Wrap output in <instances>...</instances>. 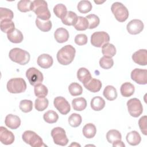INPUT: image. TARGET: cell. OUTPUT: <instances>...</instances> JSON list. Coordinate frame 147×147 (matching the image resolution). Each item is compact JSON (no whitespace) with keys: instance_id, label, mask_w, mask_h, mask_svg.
I'll return each instance as SVG.
<instances>
[{"instance_id":"13","label":"cell","mask_w":147,"mask_h":147,"mask_svg":"<svg viewBox=\"0 0 147 147\" xmlns=\"http://www.w3.org/2000/svg\"><path fill=\"white\" fill-rule=\"evenodd\" d=\"M144 23L142 21L138 19H134L127 24L126 29L129 33L134 35L141 32L144 29Z\"/></svg>"},{"instance_id":"46","label":"cell","mask_w":147,"mask_h":147,"mask_svg":"<svg viewBox=\"0 0 147 147\" xmlns=\"http://www.w3.org/2000/svg\"><path fill=\"white\" fill-rule=\"evenodd\" d=\"M87 37L84 34H77L75 37V42L78 45H84L87 42Z\"/></svg>"},{"instance_id":"37","label":"cell","mask_w":147,"mask_h":147,"mask_svg":"<svg viewBox=\"0 0 147 147\" xmlns=\"http://www.w3.org/2000/svg\"><path fill=\"white\" fill-rule=\"evenodd\" d=\"M34 91L35 95L38 98H44L48 95V93L47 87L41 83L34 86Z\"/></svg>"},{"instance_id":"39","label":"cell","mask_w":147,"mask_h":147,"mask_svg":"<svg viewBox=\"0 0 147 147\" xmlns=\"http://www.w3.org/2000/svg\"><path fill=\"white\" fill-rule=\"evenodd\" d=\"M53 12L58 18L61 19L67 13V9L64 5L59 3L55 5L53 7Z\"/></svg>"},{"instance_id":"7","label":"cell","mask_w":147,"mask_h":147,"mask_svg":"<svg viewBox=\"0 0 147 147\" xmlns=\"http://www.w3.org/2000/svg\"><path fill=\"white\" fill-rule=\"evenodd\" d=\"M51 136L55 144L60 146H65L68 142L65 131L60 127H56L51 131Z\"/></svg>"},{"instance_id":"43","label":"cell","mask_w":147,"mask_h":147,"mask_svg":"<svg viewBox=\"0 0 147 147\" xmlns=\"http://www.w3.org/2000/svg\"><path fill=\"white\" fill-rule=\"evenodd\" d=\"M0 21L3 20H12L14 17L13 12L7 8L0 7Z\"/></svg>"},{"instance_id":"21","label":"cell","mask_w":147,"mask_h":147,"mask_svg":"<svg viewBox=\"0 0 147 147\" xmlns=\"http://www.w3.org/2000/svg\"><path fill=\"white\" fill-rule=\"evenodd\" d=\"M8 40L13 43H21L24 39V36L22 32L17 29H15L10 33L7 34Z\"/></svg>"},{"instance_id":"5","label":"cell","mask_w":147,"mask_h":147,"mask_svg":"<svg viewBox=\"0 0 147 147\" xmlns=\"http://www.w3.org/2000/svg\"><path fill=\"white\" fill-rule=\"evenodd\" d=\"M111 10L115 19L120 22H125L129 17V13L127 9L121 2L113 3L111 7Z\"/></svg>"},{"instance_id":"16","label":"cell","mask_w":147,"mask_h":147,"mask_svg":"<svg viewBox=\"0 0 147 147\" xmlns=\"http://www.w3.org/2000/svg\"><path fill=\"white\" fill-rule=\"evenodd\" d=\"M37 64L44 69H47L50 68L53 63L52 57L46 53L40 55L37 58Z\"/></svg>"},{"instance_id":"20","label":"cell","mask_w":147,"mask_h":147,"mask_svg":"<svg viewBox=\"0 0 147 147\" xmlns=\"http://www.w3.org/2000/svg\"><path fill=\"white\" fill-rule=\"evenodd\" d=\"M78 16L77 14L72 11H68L64 16V17L61 18V22L64 25L68 26H74L78 21Z\"/></svg>"},{"instance_id":"27","label":"cell","mask_w":147,"mask_h":147,"mask_svg":"<svg viewBox=\"0 0 147 147\" xmlns=\"http://www.w3.org/2000/svg\"><path fill=\"white\" fill-rule=\"evenodd\" d=\"M103 96L108 100H114L117 98V92L116 88L113 86L108 85L107 86L103 92Z\"/></svg>"},{"instance_id":"36","label":"cell","mask_w":147,"mask_h":147,"mask_svg":"<svg viewBox=\"0 0 147 147\" xmlns=\"http://www.w3.org/2000/svg\"><path fill=\"white\" fill-rule=\"evenodd\" d=\"M49 101L46 98H38L35 100V109L38 111H42L45 110L48 106Z\"/></svg>"},{"instance_id":"45","label":"cell","mask_w":147,"mask_h":147,"mask_svg":"<svg viewBox=\"0 0 147 147\" xmlns=\"http://www.w3.org/2000/svg\"><path fill=\"white\" fill-rule=\"evenodd\" d=\"M114 65V61L112 59V58L107 57L105 56H103L100 58L99 60V65L101 68L108 69L111 68Z\"/></svg>"},{"instance_id":"30","label":"cell","mask_w":147,"mask_h":147,"mask_svg":"<svg viewBox=\"0 0 147 147\" xmlns=\"http://www.w3.org/2000/svg\"><path fill=\"white\" fill-rule=\"evenodd\" d=\"M106 139L109 143L113 144L117 141L121 140L122 136L118 130L112 129L109 130L107 133Z\"/></svg>"},{"instance_id":"44","label":"cell","mask_w":147,"mask_h":147,"mask_svg":"<svg viewBox=\"0 0 147 147\" xmlns=\"http://www.w3.org/2000/svg\"><path fill=\"white\" fill-rule=\"evenodd\" d=\"M19 107L20 110L24 113H29L32 110L33 103L30 100L24 99L21 100Z\"/></svg>"},{"instance_id":"10","label":"cell","mask_w":147,"mask_h":147,"mask_svg":"<svg viewBox=\"0 0 147 147\" xmlns=\"http://www.w3.org/2000/svg\"><path fill=\"white\" fill-rule=\"evenodd\" d=\"M26 76L29 83L33 86L41 83L44 79L42 74L34 67H30L27 69Z\"/></svg>"},{"instance_id":"40","label":"cell","mask_w":147,"mask_h":147,"mask_svg":"<svg viewBox=\"0 0 147 147\" xmlns=\"http://www.w3.org/2000/svg\"><path fill=\"white\" fill-rule=\"evenodd\" d=\"M82 121V117L79 114L73 113L68 118L69 125L73 127H78L81 124Z\"/></svg>"},{"instance_id":"8","label":"cell","mask_w":147,"mask_h":147,"mask_svg":"<svg viewBox=\"0 0 147 147\" xmlns=\"http://www.w3.org/2000/svg\"><path fill=\"white\" fill-rule=\"evenodd\" d=\"M110 36L105 32H96L91 36V44L95 47L101 48L105 44L109 43Z\"/></svg>"},{"instance_id":"48","label":"cell","mask_w":147,"mask_h":147,"mask_svg":"<svg viewBox=\"0 0 147 147\" xmlns=\"http://www.w3.org/2000/svg\"><path fill=\"white\" fill-rule=\"evenodd\" d=\"M113 147H115V146L125 147V145L124 144V143L121 140H119V141H117L113 143Z\"/></svg>"},{"instance_id":"14","label":"cell","mask_w":147,"mask_h":147,"mask_svg":"<svg viewBox=\"0 0 147 147\" xmlns=\"http://www.w3.org/2000/svg\"><path fill=\"white\" fill-rule=\"evenodd\" d=\"M0 141L4 145H10L14 141L13 133L3 126L0 127Z\"/></svg>"},{"instance_id":"33","label":"cell","mask_w":147,"mask_h":147,"mask_svg":"<svg viewBox=\"0 0 147 147\" xmlns=\"http://www.w3.org/2000/svg\"><path fill=\"white\" fill-rule=\"evenodd\" d=\"M0 28L2 32L7 34L16 29L14 23L12 20H3L1 21Z\"/></svg>"},{"instance_id":"18","label":"cell","mask_w":147,"mask_h":147,"mask_svg":"<svg viewBox=\"0 0 147 147\" xmlns=\"http://www.w3.org/2000/svg\"><path fill=\"white\" fill-rule=\"evenodd\" d=\"M83 84L87 90L92 92H97L99 91L102 86L101 81L94 78H91L88 82Z\"/></svg>"},{"instance_id":"2","label":"cell","mask_w":147,"mask_h":147,"mask_svg":"<svg viewBox=\"0 0 147 147\" xmlns=\"http://www.w3.org/2000/svg\"><path fill=\"white\" fill-rule=\"evenodd\" d=\"M31 10L33 11L37 18L41 20L48 21L51 18V13L47 2L44 0H34L31 5Z\"/></svg>"},{"instance_id":"34","label":"cell","mask_w":147,"mask_h":147,"mask_svg":"<svg viewBox=\"0 0 147 147\" xmlns=\"http://www.w3.org/2000/svg\"><path fill=\"white\" fill-rule=\"evenodd\" d=\"M44 120L48 123H54L59 119V115L56 112L53 110H48L44 114Z\"/></svg>"},{"instance_id":"32","label":"cell","mask_w":147,"mask_h":147,"mask_svg":"<svg viewBox=\"0 0 147 147\" xmlns=\"http://www.w3.org/2000/svg\"><path fill=\"white\" fill-rule=\"evenodd\" d=\"M92 7V6L91 3L89 1L86 0L80 1L77 5L78 11L83 14H86L90 12L91 10Z\"/></svg>"},{"instance_id":"17","label":"cell","mask_w":147,"mask_h":147,"mask_svg":"<svg viewBox=\"0 0 147 147\" xmlns=\"http://www.w3.org/2000/svg\"><path fill=\"white\" fill-rule=\"evenodd\" d=\"M5 123L10 129H16L21 125V119L18 116L10 114L6 115L5 119Z\"/></svg>"},{"instance_id":"29","label":"cell","mask_w":147,"mask_h":147,"mask_svg":"<svg viewBox=\"0 0 147 147\" xmlns=\"http://www.w3.org/2000/svg\"><path fill=\"white\" fill-rule=\"evenodd\" d=\"M102 53L104 56L111 58L116 54V48L113 44L107 43L102 47Z\"/></svg>"},{"instance_id":"15","label":"cell","mask_w":147,"mask_h":147,"mask_svg":"<svg viewBox=\"0 0 147 147\" xmlns=\"http://www.w3.org/2000/svg\"><path fill=\"white\" fill-rule=\"evenodd\" d=\"M132 60L138 65H146L147 64L146 49H141L135 52L132 55Z\"/></svg>"},{"instance_id":"47","label":"cell","mask_w":147,"mask_h":147,"mask_svg":"<svg viewBox=\"0 0 147 147\" xmlns=\"http://www.w3.org/2000/svg\"><path fill=\"white\" fill-rule=\"evenodd\" d=\"M146 119H147L146 116L144 115V116H142V117H141L138 121V125H139L140 129L141 132L142 133V134L145 136L147 134Z\"/></svg>"},{"instance_id":"42","label":"cell","mask_w":147,"mask_h":147,"mask_svg":"<svg viewBox=\"0 0 147 147\" xmlns=\"http://www.w3.org/2000/svg\"><path fill=\"white\" fill-rule=\"evenodd\" d=\"M32 1L30 0H21L17 3V8L21 12H28L31 11V5Z\"/></svg>"},{"instance_id":"19","label":"cell","mask_w":147,"mask_h":147,"mask_svg":"<svg viewBox=\"0 0 147 147\" xmlns=\"http://www.w3.org/2000/svg\"><path fill=\"white\" fill-rule=\"evenodd\" d=\"M69 35L68 30L64 28L57 29L54 33V37L59 43H64L68 41Z\"/></svg>"},{"instance_id":"28","label":"cell","mask_w":147,"mask_h":147,"mask_svg":"<svg viewBox=\"0 0 147 147\" xmlns=\"http://www.w3.org/2000/svg\"><path fill=\"white\" fill-rule=\"evenodd\" d=\"M82 132L86 138L90 139L93 138L95 136L96 133V129L94 124L89 123L84 125L83 128Z\"/></svg>"},{"instance_id":"6","label":"cell","mask_w":147,"mask_h":147,"mask_svg":"<svg viewBox=\"0 0 147 147\" xmlns=\"http://www.w3.org/2000/svg\"><path fill=\"white\" fill-rule=\"evenodd\" d=\"M23 141L32 147H42L46 146L42 138L37 134L34 131L31 130H26L24 132L22 135Z\"/></svg>"},{"instance_id":"23","label":"cell","mask_w":147,"mask_h":147,"mask_svg":"<svg viewBox=\"0 0 147 147\" xmlns=\"http://www.w3.org/2000/svg\"><path fill=\"white\" fill-rule=\"evenodd\" d=\"M126 139L128 144L132 146L138 145L141 141V136L137 131H131L127 133Z\"/></svg>"},{"instance_id":"26","label":"cell","mask_w":147,"mask_h":147,"mask_svg":"<svg viewBox=\"0 0 147 147\" xmlns=\"http://www.w3.org/2000/svg\"><path fill=\"white\" fill-rule=\"evenodd\" d=\"M72 106L74 110L81 111L87 107V101L85 98L79 97L75 98L72 101Z\"/></svg>"},{"instance_id":"1","label":"cell","mask_w":147,"mask_h":147,"mask_svg":"<svg viewBox=\"0 0 147 147\" xmlns=\"http://www.w3.org/2000/svg\"><path fill=\"white\" fill-rule=\"evenodd\" d=\"M75 53L76 50L73 46L71 45H65L57 52V60L61 65H68L73 61Z\"/></svg>"},{"instance_id":"49","label":"cell","mask_w":147,"mask_h":147,"mask_svg":"<svg viewBox=\"0 0 147 147\" xmlns=\"http://www.w3.org/2000/svg\"><path fill=\"white\" fill-rule=\"evenodd\" d=\"M94 2L96 3V4H100V3H102L105 2V1H102V2H101V1H94Z\"/></svg>"},{"instance_id":"35","label":"cell","mask_w":147,"mask_h":147,"mask_svg":"<svg viewBox=\"0 0 147 147\" xmlns=\"http://www.w3.org/2000/svg\"><path fill=\"white\" fill-rule=\"evenodd\" d=\"M74 28L79 31L86 30L88 28V22L87 18L82 16H78L77 22L74 25Z\"/></svg>"},{"instance_id":"41","label":"cell","mask_w":147,"mask_h":147,"mask_svg":"<svg viewBox=\"0 0 147 147\" xmlns=\"http://www.w3.org/2000/svg\"><path fill=\"white\" fill-rule=\"evenodd\" d=\"M87 18L88 22V29H92L96 28L100 22V20L98 17L95 14H91L87 16L86 17Z\"/></svg>"},{"instance_id":"38","label":"cell","mask_w":147,"mask_h":147,"mask_svg":"<svg viewBox=\"0 0 147 147\" xmlns=\"http://www.w3.org/2000/svg\"><path fill=\"white\" fill-rule=\"evenodd\" d=\"M68 90L70 94L72 96H78L82 94L83 88L78 83L74 82L69 85Z\"/></svg>"},{"instance_id":"9","label":"cell","mask_w":147,"mask_h":147,"mask_svg":"<svg viewBox=\"0 0 147 147\" xmlns=\"http://www.w3.org/2000/svg\"><path fill=\"white\" fill-rule=\"evenodd\" d=\"M128 112L131 117L137 118L143 112V107L141 101L136 98H131L127 102Z\"/></svg>"},{"instance_id":"11","label":"cell","mask_w":147,"mask_h":147,"mask_svg":"<svg viewBox=\"0 0 147 147\" xmlns=\"http://www.w3.org/2000/svg\"><path fill=\"white\" fill-rule=\"evenodd\" d=\"M54 106L63 115L67 114L71 110V106L68 102L62 96H57L53 100Z\"/></svg>"},{"instance_id":"4","label":"cell","mask_w":147,"mask_h":147,"mask_svg":"<svg viewBox=\"0 0 147 147\" xmlns=\"http://www.w3.org/2000/svg\"><path fill=\"white\" fill-rule=\"evenodd\" d=\"M7 90L11 94H19L25 91L26 83L21 78H15L10 79L7 83Z\"/></svg>"},{"instance_id":"24","label":"cell","mask_w":147,"mask_h":147,"mask_svg":"<svg viewBox=\"0 0 147 147\" xmlns=\"http://www.w3.org/2000/svg\"><path fill=\"white\" fill-rule=\"evenodd\" d=\"M77 78L83 84L87 83L92 78L90 71L84 67H81L78 69L77 72Z\"/></svg>"},{"instance_id":"22","label":"cell","mask_w":147,"mask_h":147,"mask_svg":"<svg viewBox=\"0 0 147 147\" xmlns=\"http://www.w3.org/2000/svg\"><path fill=\"white\" fill-rule=\"evenodd\" d=\"M135 88L133 84L130 82H125L123 83L120 88L121 95L124 97L131 96L134 92Z\"/></svg>"},{"instance_id":"3","label":"cell","mask_w":147,"mask_h":147,"mask_svg":"<svg viewBox=\"0 0 147 147\" xmlns=\"http://www.w3.org/2000/svg\"><path fill=\"white\" fill-rule=\"evenodd\" d=\"M9 57L12 61L20 65H25L30 60V54L27 51L19 48L11 49L9 53Z\"/></svg>"},{"instance_id":"12","label":"cell","mask_w":147,"mask_h":147,"mask_svg":"<svg viewBox=\"0 0 147 147\" xmlns=\"http://www.w3.org/2000/svg\"><path fill=\"white\" fill-rule=\"evenodd\" d=\"M131 78L139 84L147 83V70L140 68H135L131 72Z\"/></svg>"},{"instance_id":"31","label":"cell","mask_w":147,"mask_h":147,"mask_svg":"<svg viewBox=\"0 0 147 147\" xmlns=\"http://www.w3.org/2000/svg\"><path fill=\"white\" fill-rule=\"evenodd\" d=\"M36 25L37 27L41 31L47 32H49L52 28V22L50 20L44 21L37 18L36 20Z\"/></svg>"},{"instance_id":"25","label":"cell","mask_w":147,"mask_h":147,"mask_svg":"<svg viewBox=\"0 0 147 147\" xmlns=\"http://www.w3.org/2000/svg\"><path fill=\"white\" fill-rule=\"evenodd\" d=\"M91 107L94 111H100L105 106V101L100 96L94 97L91 100Z\"/></svg>"}]
</instances>
